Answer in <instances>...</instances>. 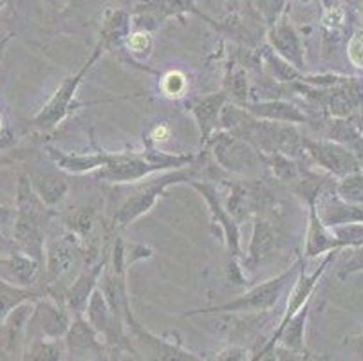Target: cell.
<instances>
[{
  "label": "cell",
  "instance_id": "obj_1",
  "mask_svg": "<svg viewBox=\"0 0 363 361\" xmlns=\"http://www.w3.org/2000/svg\"><path fill=\"white\" fill-rule=\"evenodd\" d=\"M16 217L11 240L16 250L38 260L44 267L45 230L51 221V208L45 206L33 190L28 175H22L16 184Z\"/></svg>",
  "mask_w": 363,
  "mask_h": 361
},
{
  "label": "cell",
  "instance_id": "obj_2",
  "mask_svg": "<svg viewBox=\"0 0 363 361\" xmlns=\"http://www.w3.org/2000/svg\"><path fill=\"white\" fill-rule=\"evenodd\" d=\"M303 258H300L298 262L289 266L288 270H284L277 277L269 278L266 282L257 284V286L250 287L244 291L239 296L228 300V302L217 304L212 307H197V309L184 311L181 316L192 318V316H203V314H257L266 313L272 307L277 306V302L282 296L284 289L289 286V282H295V278L298 277V271L302 267Z\"/></svg>",
  "mask_w": 363,
  "mask_h": 361
},
{
  "label": "cell",
  "instance_id": "obj_3",
  "mask_svg": "<svg viewBox=\"0 0 363 361\" xmlns=\"http://www.w3.org/2000/svg\"><path fill=\"white\" fill-rule=\"evenodd\" d=\"M199 168H197L196 161L188 167L179 168V170L163 172L157 177H147V181H140L134 191L128 195L123 201L118 211L112 218V230L123 231L125 228L130 226L132 223H136L138 218L147 215L152 208L156 206V203L161 199L168 187L183 183H192V181H199Z\"/></svg>",
  "mask_w": 363,
  "mask_h": 361
},
{
  "label": "cell",
  "instance_id": "obj_4",
  "mask_svg": "<svg viewBox=\"0 0 363 361\" xmlns=\"http://www.w3.org/2000/svg\"><path fill=\"white\" fill-rule=\"evenodd\" d=\"M216 163L223 170L240 177H260L267 168V159L262 152L242 138L230 134L226 130H217L206 143Z\"/></svg>",
  "mask_w": 363,
  "mask_h": 361
},
{
  "label": "cell",
  "instance_id": "obj_5",
  "mask_svg": "<svg viewBox=\"0 0 363 361\" xmlns=\"http://www.w3.org/2000/svg\"><path fill=\"white\" fill-rule=\"evenodd\" d=\"M85 251H87V248L84 246V243L72 233H69L67 230L62 231L60 235L55 233L45 238L42 287L48 291V287H51L60 278L71 273L72 267L84 266L89 260ZM94 257H98V255H94Z\"/></svg>",
  "mask_w": 363,
  "mask_h": 361
},
{
  "label": "cell",
  "instance_id": "obj_6",
  "mask_svg": "<svg viewBox=\"0 0 363 361\" xmlns=\"http://www.w3.org/2000/svg\"><path fill=\"white\" fill-rule=\"evenodd\" d=\"M104 49L98 45L92 55L89 56V60L82 65L80 71H76L74 74L67 76L60 84V87L56 89L55 94L49 98L48 104L40 109V111L36 112L35 118L31 119V125L36 128H40V130H52L58 125L74 111V99H76V92L80 89L82 82H84L85 74L92 69V65L96 64L98 58L104 55Z\"/></svg>",
  "mask_w": 363,
  "mask_h": 361
},
{
  "label": "cell",
  "instance_id": "obj_7",
  "mask_svg": "<svg viewBox=\"0 0 363 361\" xmlns=\"http://www.w3.org/2000/svg\"><path fill=\"white\" fill-rule=\"evenodd\" d=\"M72 316L62 300L44 294L33 302V313L26 329V343L35 340H64Z\"/></svg>",
  "mask_w": 363,
  "mask_h": 361
},
{
  "label": "cell",
  "instance_id": "obj_8",
  "mask_svg": "<svg viewBox=\"0 0 363 361\" xmlns=\"http://www.w3.org/2000/svg\"><path fill=\"white\" fill-rule=\"evenodd\" d=\"M306 154L313 163L318 165L331 177L343 179L362 170L358 155L345 145L333 139H311L302 135Z\"/></svg>",
  "mask_w": 363,
  "mask_h": 361
},
{
  "label": "cell",
  "instance_id": "obj_9",
  "mask_svg": "<svg viewBox=\"0 0 363 361\" xmlns=\"http://www.w3.org/2000/svg\"><path fill=\"white\" fill-rule=\"evenodd\" d=\"M125 326L152 361H204L197 354L184 349L179 340H167L145 329V326H141L140 320L134 316L132 309L125 314Z\"/></svg>",
  "mask_w": 363,
  "mask_h": 361
},
{
  "label": "cell",
  "instance_id": "obj_10",
  "mask_svg": "<svg viewBox=\"0 0 363 361\" xmlns=\"http://www.w3.org/2000/svg\"><path fill=\"white\" fill-rule=\"evenodd\" d=\"M108 262V255L104 257H92L80 267V273L76 274L74 280L65 287L62 294V302L72 318H80L85 314L87 304L92 293L100 286V278L105 266Z\"/></svg>",
  "mask_w": 363,
  "mask_h": 361
},
{
  "label": "cell",
  "instance_id": "obj_11",
  "mask_svg": "<svg viewBox=\"0 0 363 361\" xmlns=\"http://www.w3.org/2000/svg\"><path fill=\"white\" fill-rule=\"evenodd\" d=\"M84 318L91 323V327L96 331L100 340H104L107 345L116 347V349H130V343H128L127 338V326L111 309L100 287L92 293Z\"/></svg>",
  "mask_w": 363,
  "mask_h": 361
},
{
  "label": "cell",
  "instance_id": "obj_12",
  "mask_svg": "<svg viewBox=\"0 0 363 361\" xmlns=\"http://www.w3.org/2000/svg\"><path fill=\"white\" fill-rule=\"evenodd\" d=\"M335 184L336 183L328 181L318 191L313 204H308V206H313L316 217L328 228L343 226V224H363V206L343 201L336 194Z\"/></svg>",
  "mask_w": 363,
  "mask_h": 361
},
{
  "label": "cell",
  "instance_id": "obj_13",
  "mask_svg": "<svg viewBox=\"0 0 363 361\" xmlns=\"http://www.w3.org/2000/svg\"><path fill=\"white\" fill-rule=\"evenodd\" d=\"M190 187L194 190H197L201 194V197L206 201L208 208H210V213H212V221L216 224H219L220 230H223L224 244H226L228 251L233 258H242V243H240V226L235 221L228 208L224 206L223 201L219 197V191L217 187L212 181H192Z\"/></svg>",
  "mask_w": 363,
  "mask_h": 361
},
{
  "label": "cell",
  "instance_id": "obj_14",
  "mask_svg": "<svg viewBox=\"0 0 363 361\" xmlns=\"http://www.w3.org/2000/svg\"><path fill=\"white\" fill-rule=\"evenodd\" d=\"M186 13L201 15L197 11L196 0H145V2L136 6L130 18L132 24L134 22L140 24L138 29H145V31L152 33L172 16L186 15Z\"/></svg>",
  "mask_w": 363,
  "mask_h": 361
},
{
  "label": "cell",
  "instance_id": "obj_15",
  "mask_svg": "<svg viewBox=\"0 0 363 361\" xmlns=\"http://www.w3.org/2000/svg\"><path fill=\"white\" fill-rule=\"evenodd\" d=\"M280 248L279 231L275 230L272 221L262 215H255L253 218V233L247 244V255L242 257V264L246 271L259 270L262 264L272 260Z\"/></svg>",
  "mask_w": 363,
  "mask_h": 361
},
{
  "label": "cell",
  "instance_id": "obj_16",
  "mask_svg": "<svg viewBox=\"0 0 363 361\" xmlns=\"http://www.w3.org/2000/svg\"><path fill=\"white\" fill-rule=\"evenodd\" d=\"M267 42L272 45L273 52L280 60H284L286 64H289L300 72L306 69V55H303L302 40H300L298 31H296L288 16L280 15L275 24H272L269 33H267Z\"/></svg>",
  "mask_w": 363,
  "mask_h": 361
},
{
  "label": "cell",
  "instance_id": "obj_17",
  "mask_svg": "<svg viewBox=\"0 0 363 361\" xmlns=\"http://www.w3.org/2000/svg\"><path fill=\"white\" fill-rule=\"evenodd\" d=\"M33 313V302H26L11 311L0 326V356L2 361H15L26 347V329Z\"/></svg>",
  "mask_w": 363,
  "mask_h": 361
},
{
  "label": "cell",
  "instance_id": "obj_18",
  "mask_svg": "<svg viewBox=\"0 0 363 361\" xmlns=\"http://www.w3.org/2000/svg\"><path fill=\"white\" fill-rule=\"evenodd\" d=\"M44 267L22 251L0 257V280L16 287H40ZM44 289V287H42Z\"/></svg>",
  "mask_w": 363,
  "mask_h": 361
},
{
  "label": "cell",
  "instance_id": "obj_19",
  "mask_svg": "<svg viewBox=\"0 0 363 361\" xmlns=\"http://www.w3.org/2000/svg\"><path fill=\"white\" fill-rule=\"evenodd\" d=\"M226 92H210V94L199 96L192 104V114L196 119L197 128H199L201 145L206 147L213 134L217 132V127L220 125V116H223L224 105L228 104Z\"/></svg>",
  "mask_w": 363,
  "mask_h": 361
},
{
  "label": "cell",
  "instance_id": "obj_20",
  "mask_svg": "<svg viewBox=\"0 0 363 361\" xmlns=\"http://www.w3.org/2000/svg\"><path fill=\"white\" fill-rule=\"evenodd\" d=\"M247 114L253 118L264 119V121H277V123L300 125L308 123L309 118L296 107L295 104H289L286 99H262V101H252V104L240 105Z\"/></svg>",
  "mask_w": 363,
  "mask_h": 361
},
{
  "label": "cell",
  "instance_id": "obj_21",
  "mask_svg": "<svg viewBox=\"0 0 363 361\" xmlns=\"http://www.w3.org/2000/svg\"><path fill=\"white\" fill-rule=\"evenodd\" d=\"M48 155L58 170L76 175L98 172L105 167L108 159V152L105 150L89 152V154H67L58 148H48Z\"/></svg>",
  "mask_w": 363,
  "mask_h": 361
},
{
  "label": "cell",
  "instance_id": "obj_22",
  "mask_svg": "<svg viewBox=\"0 0 363 361\" xmlns=\"http://www.w3.org/2000/svg\"><path fill=\"white\" fill-rule=\"evenodd\" d=\"M309 208V223L308 233H306V248H303V260H311V258L320 257V255H328L331 251H342V246L333 235L331 228L323 226L322 221L316 217L313 206Z\"/></svg>",
  "mask_w": 363,
  "mask_h": 361
},
{
  "label": "cell",
  "instance_id": "obj_23",
  "mask_svg": "<svg viewBox=\"0 0 363 361\" xmlns=\"http://www.w3.org/2000/svg\"><path fill=\"white\" fill-rule=\"evenodd\" d=\"M132 31V18L130 13L127 11H112L111 15L105 18L104 28H101L100 35V48L104 51H111L112 55L121 56L125 51V42L127 36Z\"/></svg>",
  "mask_w": 363,
  "mask_h": 361
},
{
  "label": "cell",
  "instance_id": "obj_24",
  "mask_svg": "<svg viewBox=\"0 0 363 361\" xmlns=\"http://www.w3.org/2000/svg\"><path fill=\"white\" fill-rule=\"evenodd\" d=\"M29 183H31L33 190L40 197L42 203L48 208H55L58 204L64 203V199L67 197L69 184L65 183V179L60 177L56 172H31L28 175Z\"/></svg>",
  "mask_w": 363,
  "mask_h": 361
},
{
  "label": "cell",
  "instance_id": "obj_25",
  "mask_svg": "<svg viewBox=\"0 0 363 361\" xmlns=\"http://www.w3.org/2000/svg\"><path fill=\"white\" fill-rule=\"evenodd\" d=\"M44 294L48 293L42 287H16L0 280V326L16 307L26 302H35Z\"/></svg>",
  "mask_w": 363,
  "mask_h": 361
},
{
  "label": "cell",
  "instance_id": "obj_26",
  "mask_svg": "<svg viewBox=\"0 0 363 361\" xmlns=\"http://www.w3.org/2000/svg\"><path fill=\"white\" fill-rule=\"evenodd\" d=\"M311 300L293 314L288 326L284 327V331L280 333L277 345H282L289 350H295V352H308V349H306V326H308L309 311H311Z\"/></svg>",
  "mask_w": 363,
  "mask_h": 361
},
{
  "label": "cell",
  "instance_id": "obj_27",
  "mask_svg": "<svg viewBox=\"0 0 363 361\" xmlns=\"http://www.w3.org/2000/svg\"><path fill=\"white\" fill-rule=\"evenodd\" d=\"M64 343L69 349L80 350V352H91V350L101 349L100 336L84 316L72 318L71 327H69L67 334L64 338Z\"/></svg>",
  "mask_w": 363,
  "mask_h": 361
},
{
  "label": "cell",
  "instance_id": "obj_28",
  "mask_svg": "<svg viewBox=\"0 0 363 361\" xmlns=\"http://www.w3.org/2000/svg\"><path fill=\"white\" fill-rule=\"evenodd\" d=\"M96 228V211L87 206H71L64 215V230L84 243Z\"/></svg>",
  "mask_w": 363,
  "mask_h": 361
},
{
  "label": "cell",
  "instance_id": "obj_29",
  "mask_svg": "<svg viewBox=\"0 0 363 361\" xmlns=\"http://www.w3.org/2000/svg\"><path fill=\"white\" fill-rule=\"evenodd\" d=\"M64 350V340H35L26 343L21 357L15 361H60Z\"/></svg>",
  "mask_w": 363,
  "mask_h": 361
},
{
  "label": "cell",
  "instance_id": "obj_30",
  "mask_svg": "<svg viewBox=\"0 0 363 361\" xmlns=\"http://www.w3.org/2000/svg\"><path fill=\"white\" fill-rule=\"evenodd\" d=\"M336 194L351 204H359L363 206V170L354 172L347 177L338 179L335 184Z\"/></svg>",
  "mask_w": 363,
  "mask_h": 361
},
{
  "label": "cell",
  "instance_id": "obj_31",
  "mask_svg": "<svg viewBox=\"0 0 363 361\" xmlns=\"http://www.w3.org/2000/svg\"><path fill=\"white\" fill-rule=\"evenodd\" d=\"M152 49H154V38H152L150 31L136 29V31H130V35L127 36L125 51L130 56V60L148 58L152 55Z\"/></svg>",
  "mask_w": 363,
  "mask_h": 361
},
{
  "label": "cell",
  "instance_id": "obj_32",
  "mask_svg": "<svg viewBox=\"0 0 363 361\" xmlns=\"http://www.w3.org/2000/svg\"><path fill=\"white\" fill-rule=\"evenodd\" d=\"M224 92H226L228 99L235 105H244L247 99V76L246 71L240 67H235L226 74V82H224Z\"/></svg>",
  "mask_w": 363,
  "mask_h": 361
},
{
  "label": "cell",
  "instance_id": "obj_33",
  "mask_svg": "<svg viewBox=\"0 0 363 361\" xmlns=\"http://www.w3.org/2000/svg\"><path fill=\"white\" fill-rule=\"evenodd\" d=\"M160 89L167 98L181 99L188 92V78L181 71H168L161 78Z\"/></svg>",
  "mask_w": 363,
  "mask_h": 361
},
{
  "label": "cell",
  "instance_id": "obj_34",
  "mask_svg": "<svg viewBox=\"0 0 363 361\" xmlns=\"http://www.w3.org/2000/svg\"><path fill=\"white\" fill-rule=\"evenodd\" d=\"M333 235L340 243L342 250L363 246V224H343V226L331 228Z\"/></svg>",
  "mask_w": 363,
  "mask_h": 361
},
{
  "label": "cell",
  "instance_id": "obj_35",
  "mask_svg": "<svg viewBox=\"0 0 363 361\" xmlns=\"http://www.w3.org/2000/svg\"><path fill=\"white\" fill-rule=\"evenodd\" d=\"M359 271H363V246L351 248L349 250V257L340 264L336 274H338L340 280H345V278L359 273Z\"/></svg>",
  "mask_w": 363,
  "mask_h": 361
},
{
  "label": "cell",
  "instance_id": "obj_36",
  "mask_svg": "<svg viewBox=\"0 0 363 361\" xmlns=\"http://www.w3.org/2000/svg\"><path fill=\"white\" fill-rule=\"evenodd\" d=\"M286 0H257V8L267 24H275L279 16L282 15V8Z\"/></svg>",
  "mask_w": 363,
  "mask_h": 361
},
{
  "label": "cell",
  "instance_id": "obj_37",
  "mask_svg": "<svg viewBox=\"0 0 363 361\" xmlns=\"http://www.w3.org/2000/svg\"><path fill=\"white\" fill-rule=\"evenodd\" d=\"M347 56L354 67L363 69V29L354 31V35L349 38L347 44Z\"/></svg>",
  "mask_w": 363,
  "mask_h": 361
},
{
  "label": "cell",
  "instance_id": "obj_38",
  "mask_svg": "<svg viewBox=\"0 0 363 361\" xmlns=\"http://www.w3.org/2000/svg\"><path fill=\"white\" fill-rule=\"evenodd\" d=\"M15 217H16V210L11 206H2L0 204V231L4 235H8L11 238L13 233V226H15Z\"/></svg>",
  "mask_w": 363,
  "mask_h": 361
},
{
  "label": "cell",
  "instance_id": "obj_39",
  "mask_svg": "<svg viewBox=\"0 0 363 361\" xmlns=\"http://www.w3.org/2000/svg\"><path fill=\"white\" fill-rule=\"evenodd\" d=\"M273 352H275L277 361H313L311 354L295 352V350H289L282 345L273 347Z\"/></svg>",
  "mask_w": 363,
  "mask_h": 361
},
{
  "label": "cell",
  "instance_id": "obj_40",
  "mask_svg": "<svg viewBox=\"0 0 363 361\" xmlns=\"http://www.w3.org/2000/svg\"><path fill=\"white\" fill-rule=\"evenodd\" d=\"M170 138V127L168 125H156V127H152L150 132H148L147 138V145H152V147H157V145L164 143Z\"/></svg>",
  "mask_w": 363,
  "mask_h": 361
},
{
  "label": "cell",
  "instance_id": "obj_41",
  "mask_svg": "<svg viewBox=\"0 0 363 361\" xmlns=\"http://www.w3.org/2000/svg\"><path fill=\"white\" fill-rule=\"evenodd\" d=\"M247 350L242 347H228L216 356V361H246Z\"/></svg>",
  "mask_w": 363,
  "mask_h": 361
},
{
  "label": "cell",
  "instance_id": "obj_42",
  "mask_svg": "<svg viewBox=\"0 0 363 361\" xmlns=\"http://www.w3.org/2000/svg\"><path fill=\"white\" fill-rule=\"evenodd\" d=\"M15 251H18V250H16V246L13 244L11 238L0 231V257H4V255H9V253H15Z\"/></svg>",
  "mask_w": 363,
  "mask_h": 361
},
{
  "label": "cell",
  "instance_id": "obj_43",
  "mask_svg": "<svg viewBox=\"0 0 363 361\" xmlns=\"http://www.w3.org/2000/svg\"><path fill=\"white\" fill-rule=\"evenodd\" d=\"M351 349L354 354L356 361H363V333L358 336L351 338Z\"/></svg>",
  "mask_w": 363,
  "mask_h": 361
},
{
  "label": "cell",
  "instance_id": "obj_44",
  "mask_svg": "<svg viewBox=\"0 0 363 361\" xmlns=\"http://www.w3.org/2000/svg\"><path fill=\"white\" fill-rule=\"evenodd\" d=\"M44 2H48V4H52V6H58V8L67 4V0H44Z\"/></svg>",
  "mask_w": 363,
  "mask_h": 361
},
{
  "label": "cell",
  "instance_id": "obj_45",
  "mask_svg": "<svg viewBox=\"0 0 363 361\" xmlns=\"http://www.w3.org/2000/svg\"><path fill=\"white\" fill-rule=\"evenodd\" d=\"M331 2H338V4H351V6L356 4V0H331Z\"/></svg>",
  "mask_w": 363,
  "mask_h": 361
},
{
  "label": "cell",
  "instance_id": "obj_46",
  "mask_svg": "<svg viewBox=\"0 0 363 361\" xmlns=\"http://www.w3.org/2000/svg\"><path fill=\"white\" fill-rule=\"evenodd\" d=\"M356 128H358L359 135H362V139H363V118L359 119V123H356Z\"/></svg>",
  "mask_w": 363,
  "mask_h": 361
},
{
  "label": "cell",
  "instance_id": "obj_47",
  "mask_svg": "<svg viewBox=\"0 0 363 361\" xmlns=\"http://www.w3.org/2000/svg\"><path fill=\"white\" fill-rule=\"evenodd\" d=\"M8 40H9V36H6V38L0 40V56H2V49H4V45H6V42H8Z\"/></svg>",
  "mask_w": 363,
  "mask_h": 361
},
{
  "label": "cell",
  "instance_id": "obj_48",
  "mask_svg": "<svg viewBox=\"0 0 363 361\" xmlns=\"http://www.w3.org/2000/svg\"><path fill=\"white\" fill-rule=\"evenodd\" d=\"M313 361H329V356H313Z\"/></svg>",
  "mask_w": 363,
  "mask_h": 361
},
{
  "label": "cell",
  "instance_id": "obj_49",
  "mask_svg": "<svg viewBox=\"0 0 363 361\" xmlns=\"http://www.w3.org/2000/svg\"><path fill=\"white\" fill-rule=\"evenodd\" d=\"M8 2H9V0H0V8H2L4 4H8Z\"/></svg>",
  "mask_w": 363,
  "mask_h": 361
},
{
  "label": "cell",
  "instance_id": "obj_50",
  "mask_svg": "<svg viewBox=\"0 0 363 361\" xmlns=\"http://www.w3.org/2000/svg\"><path fill=\"white\" fill-rule=\"evenodd\" d=\"M362 29H363V13H362Z\"/></svg>",
  "mask_w": 363,
  "mask_h": 361
},
{
  "label": "cell",
  "instance_id": "obj_51",
  "mask_svg": "<svg viewBox=\"0 0 363 361\" xmlns=\"http://www.w3.org/2000/svg\"><path fill=\"white\" fill-rule=\"evenodd\" d=\"M232 2H237V0H232Z\"/></svg>",
  "mask_w": 363,
  "mask_h": 361
}]
</instances>
